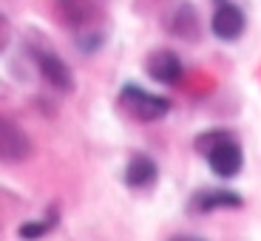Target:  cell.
<instances>
[{"instance_id":"1","label":"cell","mask_w":261,"mask_h":241,"mask_svg":"<svg viewBox=\"0 0 261 241\" xmlns=\"http://www.w3.org/2000/svg\"><path fill=\"white\" fill-rule=\"evenodd\" d=\"M196 150H199L202 156H207L210 170L222 179H233L244 165L242 145L236 142V137L230 130H222V128L199 133V137H196Z\"/></svg>"},{"instance_id":"2","label":"cell","mask_w":261,"mask_h":241,"mask_svg":"<svg viewBox=\"0 0 261 241\" xmlns=\"http://www.w3.org/2000/svg\"><path fill=\"white\" fill-rule=\"evenodd\" d=\"M119 102H122L125 111L134 119H139V122H156V119H162L165 114L170 111L168 99L145 91L139 85H125L122 91H119Z\"/></svg>"},{"instance_id":"3","label":"cell","mask_w":261,"mask_h":241,"mask_svg":"<svg viewBox=\"0 0 261 241\" xmlns=\"http://www.w3.org/2000/svg\"><path fill=\"white\" fill-rule=\"evenodd\" d=\"M57 17L60 23L77 29V32H88L99 23L102 6H99V0H57Z\"/></svg>"},{"instance_id":"4","label":"cell","mask_w":261,"mask_h":241,"mask_svg":"<svg viewBox=\"0 0 261 241\" xmlns=\"http://www.w3.org/2000/svg\"><path fill=\"white\" fill-rule=\"evenodd\" d=\"M32 57H34V63H37L40 74L46 77V83H51L57 91H74L71 68H68L51 48H32Z\"/></svg>"},{"instance_id":"5","label":"cell","mask_w":261,"mask_h":241,"mask_svg":"<svg viewBox=\"0 0 261 241\" xmlns=\"http://www.w3.org/2000/svg\"><path fill=\"white\" fill-rule=\"evenodd\" d=\"M210 29H213V34L219 40H239L244 32V12L236 3H230V0H224V3H219V9L213 12V20H210Z\"/></svg>"},{"instance_id":"6","label":"cell","mask_w":261,"mask_h":241,"mask_svg":"<svg viewBox=\"0 0 261 241\" xmlns=\"http://www.w3.org/2000/svg\"><path fill=\"white\" fill-rule=\"evenodd\" d=\"M29 153H32L29 137L12 122V119H3V125H0V159L14 165V162H23Z\"/></svg>"},{"instance_id":"7","label":"cell","mask_w":261,"mask_h":241,"mask_svg":"<svg viewBox=\"0 0 261 241\" xmlns=\"http://www.w3.org/2000/svg\"><path fill=\"white\" fill-rule=\"evenodd\" d=\"M145 68H148L150 79L165 83V85H176L179 77H182V60L170 51V48H156V51L145 60Z\"/></svg>"},{"instance_id":"8","label":"cell","mask_w":261,"mask_h":241,"mask_svg":"<svg viewBox=\"0 0 261 241\" xmlns=\"http://www.w3.org/2000/svg\"><path fill=\"white\" fill-rule=\"evenodd\" d=\"M159 176L156 162L148 156V153H134L128 159V168H125V182L128 188H150Z\"/></svg>"},{"instance_id":"9","label":"cell","mask_w":261,"mask_h":241,"mask_svg":"<svg viewBox=\"0 0 261 241\" xmlns=\"http://www.w3.org/2000/svg\"><path fill=\"white\" fill-rule=\"evenodd\" d=\"M190 207L196 210V213H213V210L219 207H242V196L230 193V190H202V193L193 196V202H190Z\"/></svg>"},{"instance_id":"10","label":"cell","mask_w":261,"mask_h":241,"mask_svg":"<svg viewBox=\"0 0 261 241\" xmlns=\"http://www.w3.org/2000/svg\"><path fill=\"white\" fill-rule=\"evenodd\" d=\"M168 29L176 34V37L193 43V40H199V14L193 12V6H190V3H182L176 12L170 14Z\"/></svg>"},{"instance_id":"11","label":"cell","mask_w":261,"mask_h":241,"mask_svg":"<svg viewBox=\"0 0 261 241\" xmlns=\"http://www.w3.org/2000/svg\"><path fill=\"white\" fill-rule=\"evenodd\" d=\"M54 219H57V216H51V219H43V222H29V224H20V238H40L43 233H48V230H51Z\"/></svg>"},{"instance_id":"12","label":"cell","mask_w":261,"mask_h":241,"mask_svg":"<svg viewBox=\"0 0 261 241\" xmlns=\"http://www.w3.org/2000/svg\"><path fill=\"white\" fill-rule=\"evenodd\" d=\"M170 241H204V238H196V235H173Z\"/></svg>"}]
</instances>
